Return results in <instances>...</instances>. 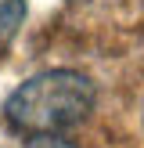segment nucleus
Returning <instances> with one entry per match:
<instances>
[{
    "mask_svg": "<svg viewBox=\"0 0 144 148\" xmlns=\"http://www.w3.org/2000/svg\"><path fill=\"white\" fill-rule=\"evenodd\" d=\"M97 105V83L79 69H47L18 83L4 101V123L25 137H58Z\"/></svg>",
    "mask_w": 144,
    "mask_h": 148,
    "instance_id": "nucleus-1",
    "label": "nucleus"
},
{
    "mask_svg": "<svg viewBox=\"0 0 144 148\" xmlns=\"http://www.w3.org/2000/svg\"><path fill=\"white\" fill-rule=\"evenodd\" d=\"M22 22H25V0H0V54L11 47Z\"/></svg>",
    "mask_w": 144,
    "mask_h": 148,
    "instance_id": "nucleus-2",
    "label": "nucleus"
},
{
    "mask_svg": "<svg viewBox=\"0 0 144 148\" xmlns=\"http://www.w3.org/2000/svg\"><path fill=\"white\" fill-rule=\"evenodd\" d=\"M29 148H72V145H65L61 137H33Z\"/></svg>",
    "mask_w": 144,
    "mask_h": 148,
    "instance_id": "nucleus-3",
    "label": "nucleus"
}]
</instances>
